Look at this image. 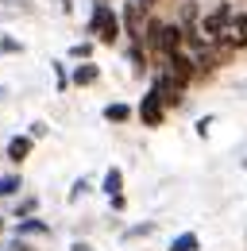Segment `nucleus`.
Instances as JSON below:
<instances>
[{
	"mask_svg": "<svg viewBox=\"0 0 247 251\" xmlns=\"http://www.w3.org/2000/svg\"><path fill=\"white\" fill-rule=\"evenodd\" d=\"M139 12H143V4H135V0H127V8H124V31L131 35L135 43H143V20H139Z\"/></svg>",
	"mask_w": 247,
	"mask_h": 251,
	"instance_id": "nucleus-5",
	"label": "nucleus"
},
{
	"mask_svg": "<svg viewBox=\"0 0 247 251\" xmlns=\"http://www.w3.org/2000/svg\"><path fill=\"white\" fill-rule=\"evenodd\" d=\"M170 251H197V236H193V232H182V236H174Z\"/></svg>",
	"mask_w": 247,
	"mask_h": 251,
	"instance_id": "nucleus-10",
	"label": "nucleus"
},
{
	"mask_svg": "<svg viewBox=\"0 0 247 251\" xmlns=\"http://www.w3.org/2000/svg\"><path fill=\"white\" fill-rule=\"evenodd\" d=\"M0 50H4V54H16V50H20V43H16V39H4V43H0Z\"/></svg>",
	"mask_w": 247,
	"mask_h": 251,
	"instance_id": "nucleus-16",
	"label": "nucleus"
},
{
	"mask_svg": "<svg viewBox=\"0 0 247 251\" xmlns=\"http://www.w3.org/2000/svg\"><path fill=\"white\" fill-rule=\"evenodd\" d=\"M228 47H247V16H236L228 27Z\"/></svg>",
	"mask_w": 247,
	"mask_h": 251,
	"instance_id": "nucleus-7",
	"label": "nucleus"
},
{
	"mask_svg": "<svg viewBox=\"0 0 247 251\" xmlns=\"http://www.w3.org/2000/svg\"><path fill=\"white\" fill-rule=\"evenodd\" d=\"M131 66H135V74H143V54H139V47H131Z\"/></svg>",
	"mask_w": 247,
	"mask_h": 251,
	"instance_id": "nucleus-15",
	"label": "nucleus"
},
{
	"mask_svg": "<svg viewBox=\"0 0 247 251\" xmlns=\"http://www.w3.org/2000/svg\"><path fill=\"white\" fill-rule=\"evenodd\" d=\"M135 4H143V8H151V4H158V0H135Z\"/></svg>",
	"mask_w": 247,
	"mask_h": 251,
	"instance_id": "nucleus-19",
	"label": "nucleus"
},
{
	"mask_svg": "<svg viewBox=\"0 0 247 251\" xmlns=\"http://www.w3.org/2000/svg\"><path fill=\"white\" fill-rule=\"evenodd\" d=\"M127 116H131L127 104H108V108H104V120H112V124H120V120H127Z\"/></svg>",
	"mask_w": 247,
	"mask_h": 251,
	"instance_id": "nucleus-11",
	"label": "nucleus"
},
{
	"mask_svg": "<svg viewBox=\"0 0 247 251\" xmlns=\"http://www.w3.org/2000/svg\"><path fill=\"white\" fill-rule=\"evenodd\" d=\"M74 81H77V85H89V81H97V66H77V70H74Z\"/></svg>",
	"mask_w": 247,
	"mask_h": 251,
	"instance_id": "nucleus-12",
	"label": "nucleus"
},
{
	"mask_svg": "<svg viewBox=\"0 0 247 251\" xmlns=\"http://www.w3.org/2000/svg\"><path fill=\"white\" fill-rule=\"evenodd\" d=\"M162 112H166V100L158 97V89L143 93V104H139V120H143L147 127H158V124H162Z\"/></svg>",
	"mask_w": 247,
	"mask_h": 251,
	"instance_id": "nucleus-3",
	"label": "nucleus"
},
{
	"mask_svg": "<svg viewBox=\"0 0 247 251\" xmlns=\"http://www.w3.org/2000/svg\"><path fill=\"white\" fill-rule=\"evenodd\" d=\"M0 232H4V217H0Z\"/></svg>",
	"mask_w": 247,
	"mask_h": 251,
	"instance_id": "nucleus-20",
	"label": "nucleus"
},
{
	"mask_svg": "<svg viewBox=\"0 0 247 251\" xmlns=\"http://www.w3.org/2000/svg\"><path fill=\"white\" fill-rule=\"evenodd\" d=\"M16 232H20V236H39V232H47V224H43V220H20Z\"/></svg>",
	"mask_w": 247,
	"mask_h": 251,
	"instance_id": "nucleus-13",
	"label": "nucleus"
},
{
	"mask_svg": "<svg viewBox=\"0 0 247 251\" xmlns=\"http://www.w3.org/2000/svg\"><path fill=\"white\" fill-rule=\"evenodd\" d=\"M4 251H31V248H27V244H20V240H16V244H8Z\"/></svg>",
	"mask_w": 247,
	"mask_h": 251,
	"instance_id": "nucleus-18",
	"label": "nucleus"
},
{
	"mask_svg": "<svg viewBox=\"0 0 247 251\" xmlns=\"http://www.w3.org/2000/svg\"><path fill=\"white\" fill-rule=\"evenodd\" d=\"M27 155H31V135H16V139L8 143V158H12V162H24Z\"/></svg>",
	"mask_w": 247,
	"mask_h": 251,
	"instance_id": "nucleus-8",
	"label": "nucleus"
},
{
	"mask_svg": "<svg viewBox=\"0 0 247 251\" xmlns=\"http://www.w3.org/2000/svg\"><path fill=\"white\" fill-rule=\"evenodd\" d=\"M27 213H35V197H27V201L20 205V213H16V217H27Z\"/></svg>",
	"mask_w": 247,
	"mask_h": 251,
	"instance_id": "nucleus-17",
	"label": "nucleus"
},
{
	"mask_svg": "<svg viewBox=\"0 0 247 251\" xmlns=\"http://www.w3.org/2000/svg\"><path fill=\"white\" fill-rule=\"evenodd\" d=\"M124 189V174H120V166H108V174H104V193L108 197H116Z\"/></svg>",
	"mask_w": 247,
	"mask_h": 251,
	"instance_id": "nucleus-9",
	"label": "nucleus"
},
{
	"mask_svg": "<svg viewBox=\"0 0 247 251\" xmlns=\"http://www.w3.org/2000/svg\"><path fill=\"white\" fill-rule=\"evenodd\" d=\"M154 89H158V97H162L166 104H178V97H182V85H178L170 74H162V77L154 81Z\"/></svg>",
	"mask_w": 247,
	"mask_h": 251,
	"instance_id": "nucleus-6",
	"label": "nucleus"
},
{
	"mask_svg": "<svg viewBox=\"0 0 247 251\" xmlns=\"http://www.w3.org/2000/svg\"><path fill=\"white\" fill-rule=\"evenodd\" d=\"M232 20H236V16H232V8H228V4H220L213 16H205V27H201V31L216 39V35H224L228 27H232Z\"/></svg>",
	"mask_w": 247,
	"mask_h": 251,
	"instance_id": "nucleus-4",
	"label": "nucleus"
},
{
	"mask_svg": "<svg viewBox=\"0 0 247 251\" xmlns=\"http://www.w3.org/2000/svg\"><path fill=\"white\" fill-rule=\"evenodd\" d=\"M193 70H197V62H193V58H185L182 50H174V54H166V74H170V77H174V81H178V85H189V81H193Z\"/></svg>",
	"mask_w": 247,
	"mask_h": 251,
	"instance_id": "nucleus-2",
	"label": "nucleus"
},
{
	"mask_svg": "<svg viewBox=\"0 0 247 251\" xmlns=\"http://www.w3.org/2000/svg\"><path fill=\"white\" fill-rule=\"evenodd\" d=\"M20 186H24V182H20V174H4V178H0V197H8V193H16Z\"/></svg>",
	"mask_w": 247,
	"mask_h": 251,
	"instance_id": "nucleus-14",
	"label": "nucleus"
},
{
	"mask_svg": "<svg viewBox=\"0 0 247 251\" xmlns=\"http://www.w3.org/2000/svg\"><path fill=\"white\" fill-rule=\"evenodd\" d=\"M89 31L97 35V43H116V35H120V16L104 4V0H97V8H93V20H89Z\"/></svg>",
	"mask_w": 247,
	"mask_h": 251,
	"instance_id": "nucleus-1",
	"label": "nucleus"
}]
</instances>
